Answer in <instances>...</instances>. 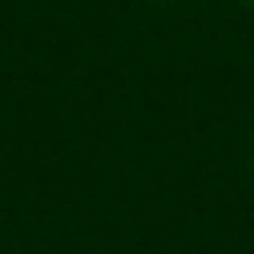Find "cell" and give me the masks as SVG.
<instances>
[{"label":"cell","mask_w":254,"mask_h":254,"mask_svg":"<svg viewBox=\"0 0 254 254\" xmlns=\"http://www.w3.org/2000/svg\"><path fill=\"white\" fill-rule=\"evenodd\" d=\"M246 4H254V0H246Z\"/></svg>","instance_id":"obj_1"}]
</instances>
